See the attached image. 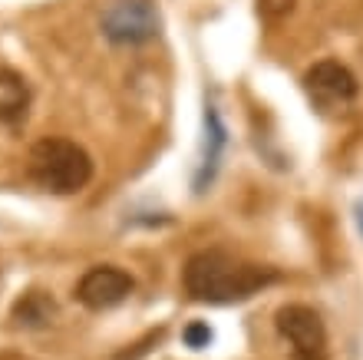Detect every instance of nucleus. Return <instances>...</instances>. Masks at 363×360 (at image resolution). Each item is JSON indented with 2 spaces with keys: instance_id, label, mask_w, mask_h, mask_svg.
<instances>
[{
  "instance_id": "1",
  "label": "nucleus",
  "mask_w": 363,
  "mask_h": 360,
  "mask_svg": "<svg viewBox=\"0 0 363 360\" xmlns=\"http://www.w3.org/2000/svg\"><path fill=\"white\" fill-rule=\"evenodd\" d=\"M281 281V271L268 265H251L225 251H199L185 261L182 285L191 301L199 304H238L251 294L264 291L268 285Z\"/></svg>"
},
{
  "instance_id": "2",
  "label": "nucleus",
  "mask_w": 363,
  "mask_h": 360,
  "mask_svg": "<svg viewBox=\"0 0 363 360\" xmlns=\"http://www.w3.org/2000/svg\"><path fill=\"white\" fill-rule=\"evenodd\" d=\"M30 175L53 195H73L93 179V159L69 139H40L30 149Z\"/></svg>"
},
{
  "instance_id": "3",
  "label": "nucleus",
  "mask_w": 363,
  "mask_h": 360,
  "mask_svg": "<svg viewBox=\"0 0 363 360\" xmlns=\"http://www.w3.org/2000/svg\"><path fill=\"white\" fill-rule=\"evenodd\" d=\"M99 23L113 43L133 47V43L152 40L162 27V17H159L152 0H113V4H106Z\"/></svg>"
},
{
  "instance_id": "4",
  "label": "nucleus",
  "mask_w": 363,
  "mask_h": 360,
  "mask_svg": "<svg viewBox=\"0 0 363 360\" xmlns=\"http://www.w3.org/2000/svg\"><path fill=\"white\" fill-rule=\"evenodd\" d=\"M277 334L291 344L294 360H327V327L307 304H284L274 314Z\"/></svg>"
},
{
  "instance_id": "5",
  "label": "nucleus",
  "mask_w": 363,
  "mask_h": 360,
  "mask_svg": "<svg viewBox=\"0 0 363 360\" xmlns=\"http://www.w3.org/2000/svg\"><path fill=\"white\" fill-rule=\"evenodd\" d=\"M135 291V281L129 271L116 265H96L77 285V301L89 311H109L116 304H123Z\"/></svg>"
},
{
  "instance_id": "6",
  "label": "nucleus",
  "mask_w": 363,
  "mask_h": 360,
  "mask_svg": "<svg viewBox=\"0 0 363 360\" xmlns=\"http://www.w3.org/2000/svg\"><path fill=\"white\" fill-rule=\"evenodd\" d=\"M304 86L311 99L317 106H324V109H337V106H347L350 99H357V76L344 67V63H337V60H320L314 67L307 70L304 76Z\"/></svg>"
},
{
  "instance_id": "7",
  "label": "nucleus",
  "mask_w": 363,
  "mask_h": 360,
  "mask_svg": "<svg viewBox=\"0 0 363 360\" xmlns=\"http://www.w3.org/2000/svg\"><path fill=\"white\" fill-rule=\"evenodd\" d=\"M225 143H228V129L221 123L218 109L208 106V113H205V139H201V162H199V175H195V192H205V185L215 179Z\"/></svg>"
},
{
  "instance_id": "8",
  "label": "nucleus",
  "mask_w": 363,
  "mask_h": 360,
  "mask_svg": "<svg viewBox=\"0 0 363 360\" xmlns=\"http://www.w3.org/2000/svg\"><path fill=\"white\" fill-rule=\"evenodd\" d=\"M30 106V86L17 70H0V123H20Z\"/></svg>"
},
{
  "instance_id": "9",
  "label": "nucleus",
  "mask_w": 363,
  "mask_h": 360,
  "mask_svg": "<svg viewBox=\"0 0 363 360\" xmlns=\"http://www.w3.org/2000/svg\"><path fill=\"white\" fill-rule=\"evenodd\" d=\"M10 314H13V321L23 324V327H47V324L57 317V304L43 291H27L17 298V304H13Z\"/></svg>"
},
{
  "instance_id": "10",
  "label": "nucleus",
  "mask_w": 363,
  "mask_h": 360,
  "mask_svg": "<svg viewBox=\"0 0 363 360\" xmlns=\"http://www.w3.org/2000/svg\"><path fill=\"white\" fill-rule=\"evenodd\" d=\"M211 337H215V334H211V327H208L205 321H195V324H189V327L182 331V341L189 344L191 351H201V347H208Z\"/></svg>"
},
{
  "instance_id": "11",
  "label": "nucleus",
  "mask_w": 363,
  "mask_h": 360,
  "mask_svg": "<svg viewBox=\"0 0 363 360\" xmlns=\"http://www.w3.org/2000/svg\"><path fill=\"white\" fill-rule=\"evenodd\" d=\"M294 10V0H258V13L264 20H281Z\"/></svg>"
},
{
  "instance_id": "12",
  "label": "nucleus",
  "mask_w": 363,
  "mask_h": 360,
  "mask_svg": "<svg viewBox=\"0 0 363 360\" xmlns=\"http://www.w3.org/2000/svg\"><path fill=\"white\" fill-rule=\"evenodd\" d=\"M357 228H360V235H363V202H360V209H357Z\"/></svg>"
}]
</instances>
